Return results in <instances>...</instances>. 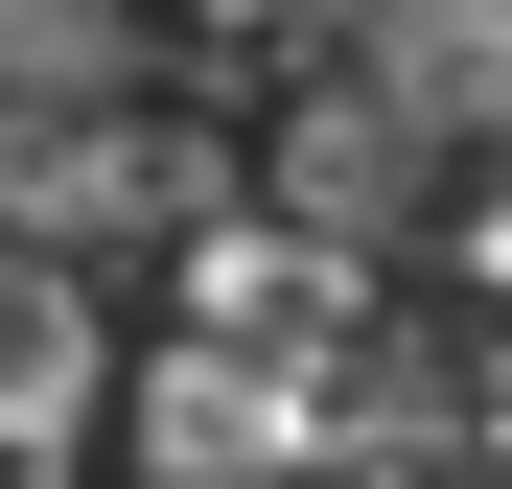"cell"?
Instances as JSON below:
<instances>
[{
  "label": "cell",
  "mask_w": 512,
  "mask_h": 489,
  "mask_svg": "<svg viewBox=\"0 0 512 489\" xmlns=\"http://www.w3.org/2000/svg\"><path fill=\"white\" fill-rule=\"evenodd\" d=\"M280 233H326V257H373V233L419 210V94H326V117H280Z\"/></svg>",
  "instance_id": "cell-2"
},
{
  "label": "cell",
  "mask_w": 512,
  "mask_h": 489,
  "mask_svg": "<svg viewBox=\"0 0 512 489\" xmlns=\"http://www.w3.org/2000/svg\"><path fill=\"white\" fill-rule=\"evenodd\" d=\"M117 443L140 489H280L326 443V350H256V326H163V350L117 373Z\"/></svg>",
  "instance_id": "cell-1"
},
{
  "label": "cell",
  "mask_w": 512,
  "mask_h": 489,
  "mask_svg": "<svg viewBox=\"0 0 512 489\" xmlns=\"http://www.w3.org/2000/svg\"><path fill=\"white\" fill-rule=\"evenodd\" d=\"M0 70H47V94H94V70H117V24H94V0H0Z\"/></svg>",
  "instance_id": "cell-3"
}]
</instances>
